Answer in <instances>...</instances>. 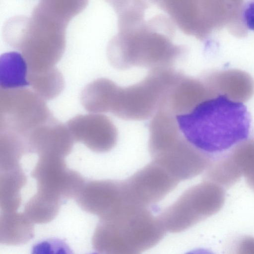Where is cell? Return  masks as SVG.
<instances>
[{
  "label": "cell",
  "mask_w": 254,
  "mask_h": 254,
  "mask_svg": "<svg viewBox=\"0 0 254 254\" xmlns=\"http://www.w3.org/2000/svg\"><path fill=\"white\" fill-rule=\"evenodd\" d=\"M176 119L183 136L213 156L232 148L249 135L250 118L246 107L221 95L204 101Z\"/></svg>",
  "instance_id": "cell-1"
},
{
  "label": "cell",
  "mask_w": 254,
  "mask_h": 254,
  "mask_svg": "<svg viewBox=\"0 0 254 254\" xmlns=\"http://www.w3.org/2000/svg\"><path fill=\"white\" fill-rule=\"evenodd\" d=\"M174 28L175 24L165 15L119 27L108 49L111 64L121 70L171 67L187 51L184 46L173 43Z\"/></svg>",
  "instance_id": "cell-2"
},
{
  "label": "cell",
  "mask_w": 254,
  "mask_h": 254,
  "mask_svg": "<svg viewBox=\"0 0 254 254\" xmlns=\"http://www.w3.org/2000/svg\"><path fill=\"white\" fill-rule=\"evenodd\" d=\"M184 74L172 67L151 69L141 81L119 86L111 112L125 120L139 121L153 116L170 89Z\"/></svg>",
  "instance_id": "cell-3"
},
{
  "label": "cell",
  "mask_w": 254,
  "mask_h": 254,
  "mask_svg": "<svg viewBox=\"0 0 254 254\" xmlns=\"http://www.w3.org/2000/svg\"><path fill=\"white\" fill-rule=\"evenodd\" d=\"M156 5L187 35L203 41L227 26V0H145Z\"/></svg>",
  "instance_id": "cell-4"
},
{
  "label": "cell",
  "mask_w": 254,
  "mask_h": 254,
  "mask_svg": "<svg viewBox=\"0 0 254 254\" xmlns=\"http://www.w3.org/2000/svg\"><path fill=\"white\" fill-rule=\"evenodd\" d=\"M45 100L24 88L0 89V131H10L25 139L39 126L54 118Z\"/></svg>",
  "instance_id": "cell-5"
},
{
  "label": "cell",
  "mask_w": 254,
  "mask_h": 254,
  "mask_svg": "<svg viewBox=\"0 0 254 254\" xmlns=\"http://www.w3.org/2000/svg\"><path fill=\"white\" fill-rule=\"evenodd\" d=\"M64 158L40 155L31 174L37 182V192L62 204L75 199L86 182L80 173L67 167Z\"/></svg>",
  "instance_id": "cell-6"
},
{
  "label": "cell",
  "mask_w": 254,
  "mask_h": 254,
  "mask_svg": "<svg viewBox=\"0 0 254 254\" xmlns=\"http://www.w3.org/2000/svg\"><path fill=\"white\" fill-rule=\"evenodd\" d=\"M66 125L74 141L83 143L92 151L108 152L117 142V128L104 115H78L70 119Z\"/></svg>",
  "instance_id": "cell-7"
},
{
  "label": "cell",
  "mask_w": 254,
  "mask_h": 254,
  "mask_svg": "<svg viewBox=\"0 0 254 254\" xmlns=\"http://www.w3.org/2000/svg\"><path fill=\"white\" fill-rule=\"evenodd\" d=\"M120 184L111 180L86 181L75 198L84 211L104 219L121 208Z\"/></svg>",
  "instance_id": "cell-8"
},
{
  "label": "cell",
  "mask_w": 254,
  "mask_h": 254,
  "mask_svg": "<svg viewBox=\"0 0 254 254\" xmlns=\"http://www.w3.org/2000/svg\"><path fill=\"white\" fill-rule=\"evenodd\" d=\"M26 140L29 153L64 157L71 152L74 142L66 125L54 118L35 128Z\"/></svg>",
  "instance_id": "cell-9"
},
{
  "label": "cell",
  "mask_w": 254,
  "mask_h": 254,
  "mask_svg": "<svg viewBox=\"0 0 254 254\" xmlns=\"http://www.w3.org/2000/svg\"><path fill=\"white\" fill-rule=\"evenodd\" d=\"M201 79L215 96H223L235 102H245L254 93L253 78L241 70L212 71Z\"/></svg>",
  "instance_id": "cell-10"
},
{
  "label": "cell",
  "mask_w": 254,
  "mask_h": 254,
  "mask_svg": "<svg viewBox=\"0 0 254 254\" xmlns=\"http://www.w3.org/2000/svg\"><path fill=\"white\" fill-rule=\"evenodd\" d=\"M216 96L201 79L184 75L168 91L161 105L176 116L191 112L204 101Z\"/></svg>",
  "instance_id": "cell-11"
},
{
  "label": "cell",
  "mask_w": 254,
  "mask_h": 254,
  "mask_svg": "<svg viewBox=\"0 0 254 254\" xmlns=\"http://www.w3.org/2000/svg\"><path fill=\"white\" fill-rule=\"evenodd\" d=\"M176 116L159 106L149 124V148L156 157L165 152L182 137Z\"/></svg>",
  "instance_id": "cell-12"
},
{
  "label": "cell",
  "mask_w": 254,
  "mask_h": 254,
  "mask_svg": "<svg viewBox=\"0 0 254 254\" xmlns=\"http://www.w3.org/2000/svg\"><path fill=\"white\" fill-rule=\"evenodd\" d=\"M119 88L109 79L98 78L82 90L81 105L85 110L92 113L111 112Z\"/></svg>",
  "instance_id": "cell-13"
},
{
  "label": "cell",
  "mask_w": 254,
  "mask_h": 254,
  "mask_svg": "<svg viewBox=\"0 0 254 254\" xmlns=\"http://www.w3.org/2000/svg\"><path fill=\"white\" fill-rule=\"evenodd\" d=\"M33 223L23 213L0 212V242L19 246L29 242L34 236Z\"/></svg>",
  "instance_id": "cell-14"
},
{
  "label": "cell",
  "mask_w": 254,
  "mask_h": 254,
  "mask_svg": "<svg viewBox=\"0 0 254 254\" xmlns=\"http://www.w3.org/2000/svg\"><path fill=\"white\" fill-rule=\"evenodd\" d=\"M28 71L23 55L14 51L3 54L0 58V88H20L29 85Z\"/></svg>",
  "instance_id": "cell-15"
},
{
  "label": "cell",
  "mask_w": 254,
  "mask_h": 254,
  "mask_svg": "<svg viewBox=\"0 0 254 254\" xmlns=\"http://www.w3.org/2000/svg\"><path fill=\"white\" fill-rule=\"evenodd\" d=\"M26 177L20 166L0 171V207L2 212L15 211L21 202L20 191L26 183Z\"/></svg>",
  "instance_id": "cell-16"
},
{
  "label": "cell",
  "mask_w": 254,
  "mask_h": 254,
  "mask_svg": "<svg viewBox=\"0 0 254 254\" xmlns=\"http://www.w3.org/2000/svg\"><path fill=\"white\" fill-rule=\"evenodd\" d=\"M28 80L33 91L45 101L53 99L63 91L64 77L55 66L38 71H28Z\"/></svg>",
  "instance_id": "cell-17"
},
{
  "label": "cell",
  "mask_w": 254,
  "mask_h": 254,
  "mask_svg": "<svg viewBox=\"0 0 254 254\" xmlns=\"http://www.w3.org/2000/svg\"><path fill=\"white\" fill-rule=\"evenodd\" d=\"M206 170V181L224 189L232 186L243 176L229 151L214 157Z\"/></svg>",
  "instance_id": "cell-18"
},
{
  "label": "cell",
  "mask_w": 254,
  "mask_h": 254,
  "mask_svg": "<svg viewBox=\"0 0 254 254\" xmlns=\"http://www.w3.org/2000/svg\"><path fill=\"white\" fill-rule=\"evenodd\" d=\"M29 153L26 140L8 131H0V169L9 170L19 165L22 157Z\"/></svg>",
  "instance_id": "cell-19"
},
{
  "label": "cell",
  "mask_w": 254,
  "mask_h": 254,
  "mask_svg": "<svg viewBox=\"0 0 254 254\" xmlns=\"http://www.w3.org/2000/svg\"><path fill=\"white\" fill-rule=\"evenodd\" d=\"M61 205L60 202L36 192L26 203L23 212L33 223L46 224L56 218Z\"/></svg>",
  "instance_id": "cell-20"
},
{
  "label": "cell",
  "mask_w": 254,
  "mask_h": 254,
  "mask_svg": "<svg viewBox=\"0 0 254 254\" xmlns=\"http://www.w3.org/2000/svg\"><path fill=\"white\" fill-rule=\"evenodd\" d=\"M242 23L246 29L254 31V0L243 4L241 11Z\"/></svg>",
  "instance_id": "cell-21"
},
{
  "label": "cell",
  "mask_w": 254,
  "mask_h": 254,
  "mask_svg": "<svg viewBox=\"0 0 254 254\" xmlns=\"http://www.w3.org/2000/svg\"><path fill=\"white\" fill-rule=\"evenodd\" d=\"M244 0H227L230 13V24L233 28H239L242 25L241 11Z\"/></svg>",
  "instance_id": "cell-22"
},
{
  "label": "cell",
  "mask_w": 254,
  "mask_h": 254,
  "mask_svg": "<svg viewBox=\"0 0 254 254\" xmlns=\"http://www.w3.org/2000/svg\"><path fill=\"white\" fill-rule=\"evenodd\" d=\"M237 250L241 251V253L254 254V238L245 237L238 242Z\"/></svg>",
  "instance_id": "cell-23"
},
{
  "label": "cell",
  "mask_w": 254,
  "mask_h": 254,
  "mask_svg": "<svg viewBox=\"0 0 254 254\" xmlns=\"http://www.w3.org/2000/svg\"><path fill=\"white\" fill-rule=\"evenodd\" d=\"M244 177L248 186L254 191V167Z\"/></svg>",
  "instance_id": "cell-24"
}]
</instances>
